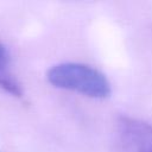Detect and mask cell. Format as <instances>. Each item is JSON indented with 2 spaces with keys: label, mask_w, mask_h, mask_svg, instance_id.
I'll return each instance as SVG.
<instances>
[{
  "label": "cell",
  "mask_w": 152,
  "mask_h": 152,
  "mask_svg": "<svg viewBox=\"0 0 152 152\" xmlns=\"http://www.w3.org/2000/svg\"><path fill=\"white\" fill-rule=\"evenodd\" d=\"M115 137L121 152H152V125L142 119L118 115Z\"/></svg>",
  "instance_id": "7a4b0ae2"
},
{
  "label": "cell",
  "mask_w": 152,
  "mask_h": 152,
  "mask_svg": "<svg viewBox=\"0 0 152 152\" xmlns=\"http://www.w3.org/2000/svg\"><path fill=\"white\" fill-rule=\"evenodd\" d=\"M48 82L62 90L104 100L112 94V83L101 70L81 62H62L46 71Z\"/></svg>",
  "instance_id": "6da1fadb"
},
{
  "label": "cell",
  "mask_w": 152,
  "mask_h": 152,
  "mask_svg": "<svg viewBox=\"0 0 152 152\" xmlns=\"http://www.w3.org/2000/svg\"><path fill=\"white\" fill-rule=\"evenodd\" d=\"M0 89L11 96L21 97L24 94L21 83L12 71L11 55L0 42Z\"/></svg>",
  "instance_id": "3957f363"
}]
</instances>
